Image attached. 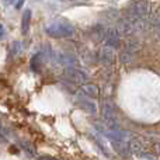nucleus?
Here are the masks:
<instances>
[{"label": "nucleus", "mask_w": 160, "mask_h": 160, "mask_svg": "<svg viewBox=\"0 0 160 160\" xmlns=\"http://www.w3.org/2000/svg\"><path fill=\"white\" fill-rule=\"evenodd\" d=\"M45 32L49 37H52V38H68V37L73 35L75 28L68 21H55L52 24L47 25Z\"/></svg>", "instance_id": "nucleus-1"}, {"label": "nucleus", "mask_w": 160, "mask_h": 160, "mask_svg": "<svg viewBox=\"0 0 160 160\" xmlns=\"http://www.w3.org/2000/svg\"><path fill=\"white\" fill-rule=\"evenodd\" d=\"M148 14V3L146 0H136L131 4L129 10H128V21L136 27V24L141 21H143L145 17Z\"/></svg>", "instance_id": "nucleus-2"}, {"label": "nucleus", "mask_w": 160, "mask_h": 160, "mask_svg": "<svg viewBox=\"0 0 160 160\" xmlns=\"http://www.w3.org/2000/svg\"><path fill=\"white\" fill-rule=\"evenodd\" d=\"M105 42L110 48H117L119 44V34L117 30L114 28H110L107 30V34H105Z\"/></svg>", "instance_id": "nucleus-3"}, {"label": "nucleus", "mask_w": 160, "mask_h": 160, "mask_svg": "<svg viewBox=\"0 0 160 160\" xmlns=\"http://www.w3.org/2000/svg\"><path fill=\"white\" fill-rule=\"evenodd\" d=\"M66 78L73 83H82L87 79V76H86L83 72L78 70V69H68L66 70Z\"/></svg>", "instance_id": "nucleus-4"}, {"label": "nucleus", "mask_w": 160, "mask_h": 160, "mask_svg": "<svg viewBox=\"0 0 160 160\" xmlns=\"http://www.w3.org/2000/svg\"><path fill=\"white\" fill-rule=\"evenodd\" d=\"M30 24H31V10H25L22 13V20H21V32L24 34H28L30 31Z\"/></svg>", "instance_id": "nucleus-5"}, {"label": "nucleus", "mask_w": 160, "mask_h": 160, "mask_svg": "<svg viewBox=\"0 0 160 160\" xmlns=\"http://www.w3.org/2000/svg\"><path fill=\"white\" fill-rule=\"evenodd\" d=\"M79 105L84 111H87V112H90V114H94L97 111L96 104H94L93 101H90V100H87V98H79Z\"/></svg>", "instance_id": "nucleus-6"}, {"label": "nucleus", "mask_w": 160, "mask_h": 160, "mask_svg": "<svg viewBox=\"0 0 160 160\" xmlns=\"http://www.w3.org/2000/svg\"><path fill=\"white\" fill-rule=\"evenodd\" d=\"M83 91H84L88 97H98V94H100L98 87L94 84H84L83 86Z\"/></svg>", "instance_id": "nucleus-7"}, {"label": "nucleus", "mask_w": 160, "mask_h": 160, "mask_svg": "<svg viewBox=\"0 0 160 160\" xmlns=\"http://www.w3.org/2000/svg\"><path fill=\"white\" fill-rule=\"evenodd\" d=\"M101 59H102V62L104 63H112L114 62V52H112V49L111 48H105L104 51H102V53H101Z\"/></svg>", "instance_id": "nucleus-8"}, {"label": "nucleus", "mask_w": 160, "mask_h": 160, "mask_svg": "<svg viewBox=\"0 0 160 160\" xmlns=\"http://www.w3.org/2000/svg\"><path fill=\"white\" fill-rule=\"evenodd\" d=\"M24 2H25V0H17V2H16V8H21L22 4H24Z\"/></svg>", "instance_id": "nucleus-9"}, {"label": "nucleus", "mask_w": 160, "mask_h": 160, "mask_svg": "<svg viewBox=\"0 0 160 160\" xmlns=\"http://www.w3.org/2000/svg\"><path fill=\"white\" fill-rule=\"evenodd\" d=\"M38 160H58V159L52 158V156H41V158H38Z\"/></svg>", "instance_id": "nucleus-10"}, {"label": "nucleus", "mask_w": 160, "mask_h": 160, "mask_svg": "<svg viewBox=\"0 0 160 160\" xmlns=\"http://www.w3.org/2000/svg\"><path fill=\"white\" fill-rule=\"evenodd\" d=\"M153 146H155V149L158 150V153H160V142H155V145H153Z\"/></svg>", "instance_id": "nucleus-11"}, {"label": "nucleus", "mask_w": 160, "mask_h": 160, "mask_svg": "<svg viewBox=\"0 0 160 160\" xmlns=\"http://www.w3.org/2000/svg\"><path fill=\"white\" fill-rule=\"evenodd\" d=\"M4 35V27H3V24H0V37Z\"/></svg>", "instance_id": "nucleus-12"}, {"label": "nucleus", "mask_w": 160, "mask_h": 160, "mask_svg": "<svg viewBox=\"0 0 160 160\" xmlns=\"http://www.w3.org/2000/svg\"><path fill=\"white\" fill-rule=\"evenodd\" d=\"M0 135H6V131H4V128H3L2 124H0Z\"/></svg>", "instance_id": "nucleus-13"}]
</instances>
